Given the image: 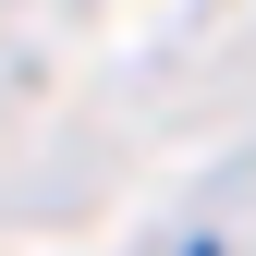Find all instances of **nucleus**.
<instances>
[{
  "label": "nucleus",
  "instance_id": "f257e3e1",
  "mask_svg": "<svg viewBox=\"0 0 256 256\" xmlns=\"http://www.w3.org/2000/svg\"><path fill=\"white\" fill-rule=\"evenodd\" d=\"M183 256H220V244H183Z\"/></svg>",
  "mask_w": 256,
  "mask_h": 256
}]
</instances>
